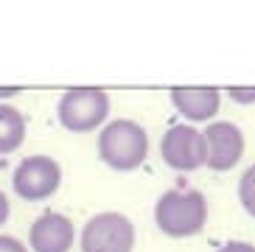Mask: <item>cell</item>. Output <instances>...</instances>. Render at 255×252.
<instances>
[{"label":"cell","mask_w":255,"mask_h":252,"mask_svg":"<svg viewBox=\"0 0 255 252\" xmlns=\"http://www.w3.org/2000/svg\"><path fill=\"white\" fill-rule=\"evenodd\" d=\"M98 157L113 171H135L149 157V134L137 121L118 118L98 132Z\"/></svg>","instance_id":"6da1fadb"},{"label":"cell","mask_w":255,"mask_h":252,"mask_svg":"<svg viewBox=\"0 0 255 252\" xmlns=\"http://www.w3.org/2000/svg\"><path fill=\"white\" fill-rule=\"evenodd\" d=\"M208 222V199L199 191H165L154 205V224L165 236L188 238L202 233Z\"/></svg>","instance_id":"7a4b0ae2"},{"label":"cell","mask_w":255,"mask_h":252,"mask_svg":"<svg viewBox=\"0 0 255 252\" xmlns=\"http://www.w3.org/2000/svg\"><path fill=\"white\" fill-rule=\"evenodd\" d=\"M56 115L68 132H93L110 115V96L98 87H70L62 93Z\"/></svg>","instance_id":"3957f363"},{"label":"cell","mask_w":255,"mask_h":252,"mask_svg":"<svg viewBox=\"0 0 255 252\" xmlns=\"http://www.w3.org/2000/svg\"><path fill=\"white\" fill-rule=\"evenodd\" d=\"M82 252H132L135 250V224L124 213L104 210L84 222Z\"/></svg>","instance_id":"277c9868"},{"label":"cell","mask_w":255,"mask_h":252,"mask_svg":"<svg viewBox=\"0 0 255 252\" xmlns=\"http://www.w3.org/2000/svg\"><path fill=\"white\" fill-rule=\"evenodd\" d=\"M14 193L25 202H42L59 191L62 185V165L48 154H31L11 174Z\"/></svg>","instance_id":"5b68a950"},{"label":"cell","mask_w":255,"mask_h":252,"mask_svg":"<svg viewBox=\"0 0 255 252\" xmlns=\"http://www.w3.org/2000/svg\"><path fill=\"white\" fill-rule=\"evenodd\" d=\"M160 154H163L165 165H171L174 171H182V174L208 165L205 134L191 124H174L171 129H165L163 140H160Z\"/></svg>","instance_id":"8992f818"},{"label":"cell","mask_w":255,"mask_h":252,"mask_svg":"<svg viewBox=\"0 0 255 252\" xmlns=\"http://www.w3.org/2000/svg\"><path fill=\"white\" fill-rule=\"evenodd\" d=\"M205 146H208V168L230 171L239 165L244 154V134L230 121H210L205 126Z\"/></svg>","instance_id":"52a82bcc"},{"label":"cell","mask_w":255,"mask_h":252,"mask_svg":"<svg viewBox=\"0 0 255 252\" xmlns=\"http://www.w3.org/2000/svg\"><path fill=\"white\" fill-rule=\"evenodd\" d=\"M73 222L65 213L48 210V213L37 216L28 230V244L34 252H68L73 247Z\"/></svg>","instance_id":"ba28073f"},{"label":"cell","mask_w":255,"mask_h":252,"mask_svg":"<svg viewBox=\"0 0 255 252\" xmlns=\"http://www.w3.org/2000/svg\"><path fill=\"white\" fill-rule=\"evenodd\" d=\"M171 104L185 121H213L222 104L216 87H174Z\"/></svg>","instance_id":"9c48e42d"},{"label":"cell","mask_w":255,"mask_h":252,"mask_svg":"<svg viewBox=\"0 0 255 252\" xmlns=\"http://www.w3.org/2000/svg\"><path fill=\"white\" fill-rule=\"evenodd\" d=\"M25 140V115L11 104H0V157L11 154Z\"/></svg>","instance_id":"30bf717a"},{"label":"cell","mask_w":255,"mask_h":252,"mask_svg":"<svg viewBox=\"0 0 255 252\" xmlns=\"http://www.w3.org/2000/svg\"><path fill=\"white\" fill-rule=\"evenodd\" d=\"M239 202L241 208L255 219V165H250L239 179Z\"/></svg>","instance_id":"8fae6325"},{"label":"cell","mask_w":255,"mask_h":252,"mask_svg":"<svg viewBox=\"0 0 255 252\" xmlns=\"http://www.w3.org/2000/svg\"><path fill=\"white\" fill-rule=\"evenodd\" d=\"M227 96L236 104H255V87H227Z\"/></svg>","instance_id":"7c38bea8"},{"label":"cell","mask_w":255,"mask_h":252,"mask_svg":"<svg viewBox=\"0 0 255 252\" xmlns=\"http://www.w3.org/2000/svg\"><path fill=\"white\" fill-rule=\"evenodd\" d=\"M0 252H28V247L14 236H0Z\"/></svg>","instance_id":"4fadbf2b"},{"label":"cell","mask_w":255,"mask_h":252,"mask_svg":"<svg viewBox=\"0 0 255 252\" xmlns=\"http://www.w3.org/2000/svg\"><path fill=\"white\" fill-rule=\"evenodd\" d=\"M216 252H255V247L247 244V241H227V244L219 247Z\"/></svg>","instance_id":"5bb4252c"},{"label":"cell","mask_w":255,"mask_h":252,"mask_svg":"<svg viewBox=\"0 0 255 252\" xmlns=\"http://www.w3.org/2000/svg\"><path fill=\"white\" fill-rule=\"evenodd\" d=\"M8 213H11V205H8V196L0 191V227L8 222Z\"/></svg>","instance_id":"9a60e30c"},{"label":"cell","mask_w":255,"mask_h":252,"mask_svg":"<svg viewBox=\"0 0 255 252\" xmlns=\"http://www.w3.org/2000/svg\"><path fill=\"white\" fill-rule=\"evenodd\" d=\"M20 93V87H0V98H11Z\"/></svg>","instance_id":"2e32d148"}]
</instances>
